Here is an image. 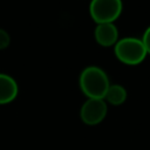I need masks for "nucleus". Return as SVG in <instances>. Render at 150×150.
<instances>
[{"label":"nucleus","instance_id":"obj_1","mask_svg":"<svg viewBox=\"0 0 150 150\" xmlns=\"http://www.w3.org/2000/svg\"><path fill=\"white\" fill-rule=\"evenodd\" d=\"M80 88L88 98H104L110 86L107 73L96 66L86 67L79 79Z\"/></svg>","mask_w":150,"mask_h":150},{"label":"nucleus","instance_id":"obj_2","mask_svg":"<svg viewBox=\"0 0 150 150\" xmlns=\"http://www.w3.org/2000/svg\"><path fill=\"white\" fill-rule=\"evenodd\" d=\"M114 53L122 63L129 66L139 64L148 55L142 40L131 36L120 39L114 46Z\"/></svg>","mask_w":150,"mask_h":150},{"label":"nucleus","instance_id":"obj_3","mask_svg":"<svg viewBox=\"0 0 150 150\" xmlns=\"http://www.w3.org/2000/svg\"><path fill=\"white\" fill-rule=\"evenodd\" d=\"M122 0H91L89 13L91 19L98 23L114 22L122 13Z\"/></svg>","mask_w":150,"mask_h":150},{"label":"nucleus","instance_id":"obj_4","mask_svg":"<svg viewBox=\"0 0 150 150\" xmlns=\"http://www.w3.org/2000/svg\"><path fill=\"white\" fill-rule=\"evenodd\" d=\"M107 112L108 105L103 98H88L81 107L80 117L83 123L96 125L105 118Z\"/></svg>","mask_w":150,"mask_h":150},{"label":"nucleus","instance_id":"obj_5","mask_svg":"<svg viewBox=\"0 0 150 150\" xmlns=\"http://www.w3.org/2000/svg\"><path fill=\"white\" fill-rule=\"evenodd\" d=\"M94 38L102 47H111L118 41V29L114 22L98 23L95 28Z\"/></svg>","mask_w":150,"mask_h":150},{"label":"nucleus","instance_id":"obj_6","mask_svg":"<svg viewBox=\"0 0 150 150\" xmlns=\"http://www.w3.org/2000/svg\"><path fill=\"white\" fill-rule=\"evenodd\" d=\"M19 88L16 81L7 75L0 73V104H7L12 102L18 95Z\"/></svg>","mask_w":150,"mask_h":150},{"label":"nucleus","instance_id":"obj_7","mask_svg":"<svg viewBox=\"0 0 150 150\" xmlns=\"http://www.w3.org/2000/svg\"><path fill=\"white\" fill-rule=\"evenodd\" d=\"M127 89L121 86V84H110L105 95H104V101L112 104V105H121L125 102L127 100Z\"/></svg>","mask_w":150,"mask_h":150},{"label":"nucleus","instance_id":"obj_8","mask_svg":"<svg viewBox=\"0 0 150 150\" xmlns=\"http://www.w3.org/2000/svg\"><path fill=\"white\" fill-rule=\"evenodd\" d=\"M9 42H11L9 34L5 29L0 28V49H6L9 46Z\"/></svg>","mask_w":150,"mask_h":150},{"label":"nucleus","instance_id":"obj_9","mask_svg":"<svg viewBox=\"0 0 150 150\" xmlns=\"http://www.w3.org/2000/svg\"><path fill=\"white\" fill-rule=\"evenodd\" d=\"M141 40H142V42H143V45H144V47H145L146 53L150 54V26L145 29V32H144V34H143V38H142Z\"/></svg>","mask_w":150,"mask_h":150}]
</instances>
